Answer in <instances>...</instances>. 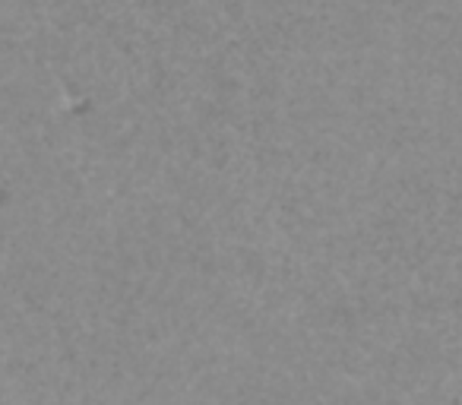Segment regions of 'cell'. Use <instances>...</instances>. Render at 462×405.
<instances>
[{
  "mask_svg": "<svg viewBox=\"0 0 462 405\" xmlns=\"http://www.w3.org/2000/svg\"><path fill=\"white\" fill-rule=\"evenodd\" d=\"M456 405H462V396H459V399H456Z\"/></svg>",
  "mask_w": 462,
  "mask_h": 405,
  "instance_id": "cell-1",
  "label": "cell"
}]
</instances>
